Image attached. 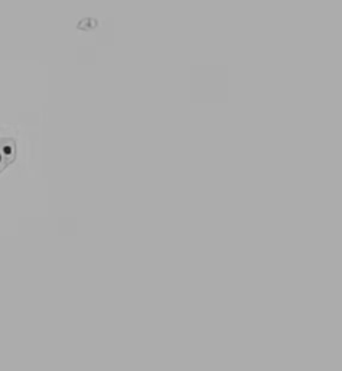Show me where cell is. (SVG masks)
<instances>
[{
    "label": "cell",
    "mask_w": 342,
    "mask_h": 371,
    "mask_svg": "<svg viewBox=\"0 0 342 371\" xmlns=\"http://www.w3.org/2000/svg\"><path fill=\"white\" fill-rule=\"evenodd\" d=\"M9 145L0 144V171L6 170V167L11 164L8 163V154H9Z\"/></svg>",
    "instance_id": "1"
}]
</instances>
